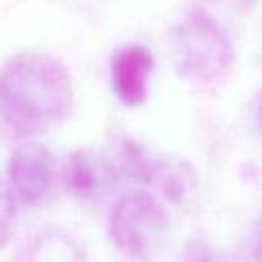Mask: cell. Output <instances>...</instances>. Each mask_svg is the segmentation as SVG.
I'll return each instance as SVG.
<instances>
[{"mask_svg": "<svg viewBox=\"0 0 262 262\" xmlns=\"http://www.w3.org/2000/svg\"><path fill=\"white\" fill-rule=\"evenodd\" d=\"M75 102V86L61 59L20 52L0 66V116L20 136H39L57 127Z\"/></svg>", "mask_w": 262, "mask_h": 262, "instance_id": "6da1fadb", "label": "cell"}, {"mask_svg": "<svg viewBox=\"0 0 262 262\" xmlns=\"http://www.w3.org/2000/svg\"><path fill=\"white\" fill-rule=\"evenodd\" d=\"M107 230L114 246L125 257L150 262L164 248L171 221L156 194L134 187L113 202L107 214Z\"/></svg>", "mask_w": 262, "mask_h": 262, "instance_id": "7a4b0ae2", "label": "cell"}, {"mask_svg": "<svg viewBox=\"0 0 262 262\" xmlns=\"http://www.w3.org/2000/svg\"><path fill=\"white\" fill-rule=\"evenodd\" d=\"M175 66L182 77L209 84L223 77L234 62V47L220 24L202 9L179 21L173 32Z\"/></svg>", "mask_w": 262, "mask_h": 262, "instance_id": "3957f363", "label": "cell"}, {"mask_svg": "<svg viewBox=\"0 0 262 262\" xmlns=\"http://www.w3.org/2000/svg\"><path fill=\"white\" fill-rule=\"evenodd\" d=\"M62 182L68 194L77 200L100 202L120 182V177L107 152L80 148L66 157Z\"/></svg>", "mask_w": 262, "mask_h": 262, "instance_id": "277c9868", "label": "cell"}, {"mask_svg": "<svg viewBox=\"0 0 262 262\" xmlns=\"http://www.w3.org/2000/svg\"><path fill=\"white\" fill-rule=\"evenodd\" d=\"M9 184L25 204L39 202L54 182L55 159L41 143L27 141L13 150L7 164Z\"/></svg>", "mask_w": 262, "mask_h": 262, "instance_id": "5b68a950", "label": "cell"}, {"mask_svg": "<svg viewBox=\"0 0 262 262\" xmlns=\"http://www.w3.org/2000/svg\"><path fill=\"white\" fill-rule=\"evenodd\" d=\"M152 72L154 54L148 47L132 43L118 50L111 62V84L118 100L127 107L145 104Z\"/></svg>", "mask_w": 262, "mask_h": 262, "instance_id": "8992f818", "label": "cell"}, {"mask_svg": "<svg viewBox=\"0 0 262 262\" xmlns=\"http://www.w3.org/2000/svg\"><path fill=\"white\" fill-rule=\"evenodd\" d=\"M150 186L171 204L182 205L194 196L198 187V175L193 164L180 156H159L156 171Z\"/></svg>", "mask_w": 262, "mask_h": 262, "instance_id": "52a82bcc", "label": "cell"}, {"mask_svg": "<svg viewBox=\"0 0 262 262\" xmlns=\"http://www.w3.org/2000/svg\"><path fill=\"white\" fill-rule=\"evenodd\" d=\"M29 262H84L77 245L66 235H43L38 237L29 253Z\"/></svg>", "mask_w": 262, "mask_h": 262, "instance_id": "ba28073f", "label": "cell"}, {"mask_svg": "<svg viewBox=\"0 0 262 262\" xmlns=\"http://www.w3.org/2000/svg\"><path fill=\"white\" fill-rule=\"evenodd\" d=\"M16 193L11 184L0 180V250L13 239L16 230L18 209H16Z\"/></svg>", "mask_w": 262, "mask_h": 262, "instance_id": "9c48e42d", "label": "cell"}, {"mask_svg": "<svg viewBox=\"0 0 262 262\" xmlns=\"http://www.w3.org/2000/svg\"><path fill=\"white\" fill-rule=\"evenodd\" d=\"M177 262H214L212 250L205 241L194 239V241L187 243Z\"/></svg>", "mask_w": 262, "mask_h": 262, "instance_id": "30bf717a", "label": "cell"}, {"mask_svg": "<svg viewBox=\"0 0 262 262\" xmlns=\"http://www.w3.org/2000/svg\"><path fill=\"white\" fill-rule=\"evenodd\" d=\"M252 255L255 262H262V217L259 220L252 237Z\"/></svg>", "mask_w": 262, "mask_h": 262, "instance_id": "8fae6325", "label": "cell"}, {"mask_svg": "<svg viewBox=\"0 0 262 262\" xmlns=\"http://www.w3.org/2000/svg\"><path fill=\"white\" fill-rule=\"evenodd\" d=\"M257 114H259V121H260V127H262V93L259 97V102H257Z\"/></svg>", "mask_w": 262, "mask_h": 262, "instance_id": "7c38bea8", "label": "cell"}]
</instances>
